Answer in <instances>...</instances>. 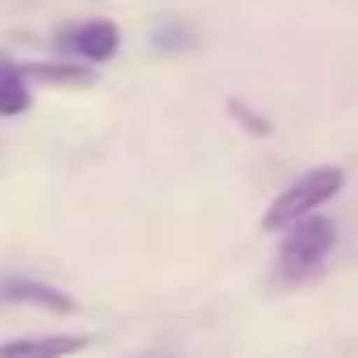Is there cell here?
I'll list each match as a JSON object with an SVG mask.
<instances>
[{"mask_svg":"<svg viewBox=\"0 0 358 358\" xmlns=\"http://www.w3.org/2000/svg\"><path fill=\"white\" fill-rule=\"evenodd\" d=\"M345 186V169L337 164H320V169H308L303 177H295V182L266 207L262 215V228L274 232V228H291L295 220L312 215L316 207H324L329 199H337V190Z\"/></svg>","mask_w":358,"mask_h":358,"instance_id":"obj_1","label":"cell"},{"mask_svg":"<svg viewBox=\"0 0 358 358\" xmlns=\"http://www.w3.org/2000/svg\"><path fill=\"white\" fill-rule=\"evenodd\" d=\"M333 245H337L333 220L303 215V220H295V224L287 228V236H282V249H278L282 270H287V274H308V270H316V266L329 257Z\"/></svg>","mask_w":358,"mask_h":358,"instance_id":"obj_2","label":"cell"},{"mask_svg":"<svg viewBox=\"0 0 358 358\" xmlns=\"http://www.w3.org/2000/svg\"><path fill=\"white\" fill-rule=\"evenodd\" d=\"M55 47L72 59H85V64H106L118 55V26L114 22H76L68 30L55 34Z\"/></svg>","mask_w":358,"mask_h":358,"instance_id":"obj_3","label":"cell"},{"mask_svg":"<svg viewBox=\"0 0 358 358\" xmlns=\"http://www.w3.org/2000/svg\"><path fill=\"white\" fill-rule=\"evenodd\" d=\"M0 303H30V308H43V312H76V299L55 291L51 282H38V278H9L0 282Z\"/></svg>","mask_w":358,"mask_h":358,"instance_id":"obj_4","label":"cell"},{"mask_svg":"<svg viewBox=\"0 0 358 358\" xmlns=\"http://www.w3.org/2000/svg\"><path fill=\"white\" fill-rule=\"evenodd\" d=\"M89 341L80 333H51V337H13L0 341V358H68L80 354Z\"/></svg>","mask_w":358,"mask_h":358,"instance_id":"obj_5","label":"cell"},{"mask_svg":"<svg viewBox=\"0 0 358 358\" xmlns=\"http://www.w3.org/2000/svg\"><path fill=\"white\" fill-rule=\"evenodd\" d=\"M22 80H47V85H68V89H80V85H93V68L89 64H72V59H59V64H17Z\"/></svg>","mask_w":358,"mask_h":358,"instance_id":"obj_6","label":"cell"},{"mask_svg":"<svg viewBox=\"0 0 358 358\" xmlns=\"http://www.w3.org/2000/svg\"><path fill=\"white\" fill-rule=\"evenodd\" d=\"M22 110H30V89L17 72V64H0V114L13 118Z\"/></svg>","mask_w":358,"mask_h":358,"instance_id":"obj_7","label":"cell"},{"mask_svg":"<svg viewBox=\"0 0 358 358\" xmlns=\"http://www.w3.org/2000/svg\"><path fill=\"white\" fill-rule=\"evenodd\" d=\"M152 43H156L160 51H186V47L199 43V34H194L190 26H182V22H169V26H160V30L152 34Z\"/></svg>","mask_w":358,"mask_h":358,"instance_id":"obj_8","label":"cell"},{"mask_svg":"<svg viewBox=\"0 0 358 358\" xmlns=\"http://www.w3.org/2000/svg\"><path fill=\"white\" fill-rule=\"evenodd\" d=\"M228 114H232V118H236L249 135H270V131H274V122H270L266 114H257L253 106H245V101H236V97L228 101Z\"/></svg>","mask_w":358,"mask_h":358,"instance_id":"obj_9","label":"cell"}]
</instances>
